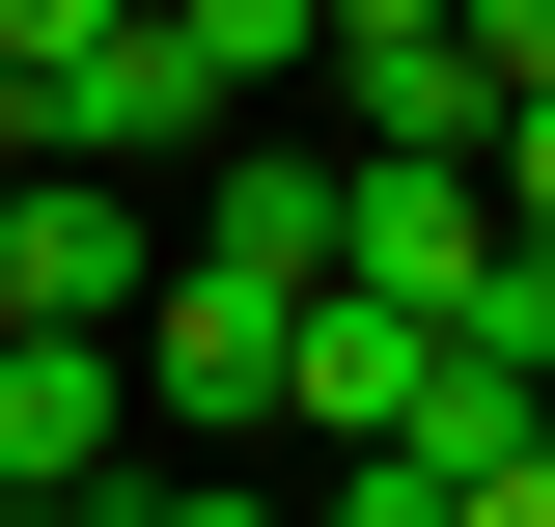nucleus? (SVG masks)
I'll list each match as a JSON object with an SVG mask.
<instances>
[{
    "instance_id": "obj_1",
    "label": "nucleus",
    "mask_w": 555,
    "mask_h": 527,
    "mask_svg": "<svg viewBox=\"0 0 555 527\" xmlns=\"http://www.w3.org/2000/svg\"><path fill=\"white\" fill-rule=\"evenodd\" d=\"M334 278L416 306V333H473V306H528V222H500L473 139H334Z\"/></svg>"
},
{
    "instance_id": "obj_2",
    "label": "nucleus",
    "mask_w": 555,
    "mask_h": 527,
    "mask_svg": "<svg viewBox=\"0 0 555 527\" xmlns=\"http://www.w3.org/2000/svg\"><path fill=\"white\" fill-rule=\"evenodd\" d=\"M278 361H306V278H250V250H195V222H167V278H139V416L250 445V416H278Z\"/></svg>"
},
{
    "instance_id": "obj_3",
    "label": "nucleus",
    "mask_w": 555,
    "mask_h": 527,
    "mask_svg": "<svg viewBox=\"0 0 555 527\" xmlns=\"http://www.w3.org/2000/svg\"><path fill=\"white\" fill-rule=\"evenodd\" d=\"M139 278H167V222H139V167H83V139H28V167H0V333H112Z\"/></svg>"
},
{
    "instance_id": "obj_4",
    "label": "nucleus",
    "mask_w": 555,
    "mask_h": 527,
    "mask_svg": "<svg viewBox=\"0 0 555 527\" xmlns=\"http://www.w3.org/2000/svg\"><path fill=\"white\" fill-rule=\"evenodd\" d=\"M139 445V333H0V500H112Z\"/></svg>"
},
{
    "instance_id": "obj_5",
    "label": "nucleus",
    "mask_w": 555,
    "mask_h": 527,
    "mask_svg": "<svg viewBox=\"0 0 555 527\" xmlns=\"http://www.w3.org/2000/svg\"><path fill=\"white\" fill-rule=\"evenodd\" d=\"M416 361H444L416 306H361V278H306V361H278V416H306V445H389V416H416Z\"/></svg>"
},
{
    "instance_id": "obj_6",
    "label": "nucleus",
    "mask_w": 555,
    "mask_h": 527,
    "mask_svg": "<svg viewBox=\"0 0 555 527\" xmlns=\"http://www.w3.org/2000/svg\"><path fill=\"white\" fill-rule=\"evenodd\" d=\"M56 139H83V167H167V139H222V83H195V28L139 0L112 56H56Z\"/></svg>"
},
{
    "instance_id": "obj_7",
    "label": "nucleus",
    "mask_w": 555,
    "mask_h": 527,
    "mask_svg": "<svg viewBox=\"0 0 555 527\" xmlns=\"http://www.w3.org/2000/svg\"><path fill=\"white\" fill-rule=\"evenodd\" d=\"M167 28H195V83H222V112H278V83L334 56V0H167Z\"/></svg>"
},
{
    "instance_id": "obj_8",
    "label": "nucleus",
    "mask_w": 555,
    "mask_h": 527,
    "mask_svg": "<svg viewBox=\"0 0 555 527\" xmlns=\"http://www.w3.org/2000/svg\"><path fill=\"white\" fill-rule=\"evenodd\" d=\"M306 527H473V472H444V445H334V500H306Z\"/></svg>"
},
{
    "instance_id": "obj_9",
    "label": "nucleus",
    "mask_w": 555,
    "mask_h": 527,
    "mask_svg": "<svg viewBox=\"0 0 555 527\" xmlns=\"http://www.w3.org/2000/svg\"><path fill=\"white\" fill-rule=\"evenodd\" d=\"M112 28H139V0H0V56H28V83H56V56H112Z\"/></svg>"
},
{
    "instance_id": "obj_10",
    "label": "nucleus",
    "mask_w": 555,
    "mask_h": 527,
    "mask_svg": "<svg viewBox=\"0 0 555 527\" xmlns=\"http://www.w3.org/2000/svg\"><path fill=\"white\" fill-rule=\"evenodd\" d=\"M473 83L528 112V83H555V0H473Z\"/></svg>"
},
{
    "instance_id": "obj_11",
    "label": "nucleus",
    "mask_w": 555,
    "mask_h": 527,
    "mask_svg": "<svg viewBox=\"0 0 555 527\" xmlns=\"http://www.w3.org/2000/svg\"><path fill=\"white\" fill-rule=\"evenodd\" d=\"M500 222H528V250H555V83H528V112H500Z\"/></svg>"
},
{
    "instance_id": "obj_12",
    "label": "nucleus",
    "mask_w": 555,
    "mask_h": 527,
    "mask_svg": "<svg viewBox=\"0 0 555 527\" xmlns=\"http://www.w3.org/2000/svg\"><path fill=\"white\" fill-rule=\"evenodd\" d=\"M112 527H278V500H250V472H167V500H112Z\"/></svg>"
},
{
    "instance_id": "obj_13",
    "label": "nucleus",
    "mask_w": 555,
    "mask_h": 527,
    "mask_svg": "<svg viewBox=\"0 0 555 527\" xmlns=\"http://www.w3.org/2000/svg\"><path fill=\"white\" fill-rule=\"evenodd\" d=\"M473 527H555V416H528V445H500V472H473Z\"/></svg>"
},
{
    "instance_id": "obj_14",
    "label": "nucleus",
    "mask_w": 555,
    "mask_h": 527,
    "mask_svg": "<svg viewBox=\"0 0 555 527\" xmlns=\"http://www.w3.org/2000/svg\"><path fill=\"white\" fill-rule=\"evenodd\" d=\"M28 139H56V83H28V56H0V167H28Z\"/></svg>"
},
{
    "instance_id": "obj_15",
    "label": "nucleus",
    "mask_w": 555,
    "mask_h": 527,
    "mask_svg": "<svg viewBox=\"0 0 555 527\" xmlns=\"http://www.w3.org/2000/svg\"><path fill=\"white\" fill-rule=\"evenodd\" d=\"M28 527H112V500H28Z\"/></svg>"
},
{
    "instance_id": "obj_16",
    "label": "nucleus",
    "mask_w": 555,
    "mask_h": 527,
    "mask_svg": "<svg viewBox=\"0 0 555 527\" xmlns=\"http://www.w3.org/2000/svg\"><path fill=\"white\" fill-rule=\"evenodd\" d=\"M528 306H555V250H528Z\"/></svg>"
}]
</instances>
